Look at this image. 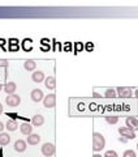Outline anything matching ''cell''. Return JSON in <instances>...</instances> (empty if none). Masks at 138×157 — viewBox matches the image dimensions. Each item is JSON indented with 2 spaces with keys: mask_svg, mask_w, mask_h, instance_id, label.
<instances>
[{
  "mask_svg": "<svg viewBox=\"0 0 138 157\" xmlns=\"http://www.w3.org/2000/svg\"><path fill=\"white\" fill-rule=\"evenodd\" d=\"M104 96L107 98H115L117 96V92H116V89H113V88H108L104 93Z\"/></svg>",
  "mask_w": 138,
  "mask_h": 157,
  "instance_id": "cell-19",
  "label": "cell"
},
{
  "mask_svg": "<svg viewBox=\"0 0 138 157\" xmlns=\"http://www.w3.org/2000/svg\"><path fill=\"white\" fill-rule=\"evenodd\" d=\"M41 141V136L38 134H30L27 136V144L29 145H37Z\"/></svg>",
  "mask_w": 138,
  "mask_h": 157,
  "instance_id": "cell-15",
  "label": "cell"
},
{
  "mask_svg": "<svg viewBox=\"0 0 138 157\" xmlns=\"http://www.w3.org/2000/svg\"><path fill=\"white\" fill-rule=\"evenodd\" d=\"M93 157H103V156H102V155H98V153H95V155L93 156Z\"/></svg>",
  "mask_w": 138,
  "mask_h": 157,
  "instance_id": "cell-28",
  "label": "cell"
},
{
  "mask_svg": "<svg viewBox=\"0 0 138 157\" xmlns=\"http://www.w3.org/2000/svg\"><path fill=\"white\" fill-rule=\"evenodd\" d=\"M117 92V96L121 97V98H129L132 97V89L129 86H119L116 89Z\"/></svg>",
  "mask_w": 138,
  "mask_h": 157,
  "instance_id": "cell-7",
  "label": "cell"
},
{
  "mask_svg": "<svg viewBox=\"0 0 138 157\" xmlns=\"http://www.w3.org/2000/svg\"><path fill=\"white\" fill-rule=\"evenodd\" d=\"M119 134L124 137V139H126V140L136 139V132L129 130L128 127H120V128H119Z\"/></svg>",
  "mask_w": 138,
  "mask_h": 157,
  "instance_id": "cell-5",
  "label": "cell"
},
{
  "mask_svg": "<svg viewBox=\"0 0 138 157\" xmlns=\"http://www.w3.org/2000/svg\"><path fill=\"white\" fill-rule=\"evenodd\" d=\"M0 67H8V62L5 59H0Z\"/></svg>",
  "mask_w": 138,
  "mask_h": 157,
  "instance_id": "cell-23",
  "label": "cell"
},
{
  "mask_svg": "<svg viewBox=\"0 0 138 157\" xmlns=\"http://www.w3.org/2000/svg\"><path fill=\"white\" fill-rule=\"evenodd\" d=\"M30 97H31V100L34 101V102H41V101H43V98H44V94H43V92H42V89H33L31 90V93H30Z\"/></svg>",
  "mask_w": 138,
  "mask_h": 157,
  "instance_id": "cell-8",
  "label": "cell"
},
{
  "mask_svg": "<svg viewBox=\"0 0 138 157\" xmlns=\"http://www.w3.org/2000/svg\"><path fill=\"white\" fill-rule=\"evenodd\" d=\"M16 90H17V85H16V82H13V81L7 82V84L4 85V92H5L8 96L9 94H14Z\"/></svg>",
  "mask_w": 138,
  "mask_h": 157,
  "instance_id": "cell-12",
  "label": "cell"
},
{
  "mask_svg": "<svg viewBox=\"0 0 138 157\" xmlns=\"http://www.w3.org/2000/svg\"><path fill=\"white\" fill-rule=\"evenodd\" d=\"M43 123H44V117L43 115L35 114V115L33 117V119H31L33 127H41V126H43Z\"/></svg>",
  "mask_w": 138,
  "mask_h": 157,
  "instance_id": "cell-13",
  "label": "cell"
},
{
  "mask_svg": "<svg viewBox=\"0 0 138 157\" xmlns=\"http://www.w3.org/2000/svg\"><path fill=\"white\" fill-rule=\"evenodd\" d=\"M37 67V63L31 60V59H29V60H26L25 63H24V68H25L26 71H34Z\"/></svg>",
  "mask_w": 138,
  "mask_h": 157,
  "instance_id": "cell-17",
  "label": "cell"
},
{
  "mask_svg": "<svg viewBox=\"0 0 138 157\" xmlns=\"http://www.w3.org/2000/svg\"><path fill=\"white\" fill-rule=\"evenodd\" d=\"M2 89H3V85H2V84H0V90H2Z\"/></svg>",
  "mask_w": 138,
  "mask_h": 157,
  "instance_id": "cell-29",
  "label": "cell"
},
{
  "mask_svg": "<svg viewBox=\"0 0 138 157\" xmlns=\"http://www.w3.org/2000/svg\"><path fill=\"white\" fill-rule=\"evenodd\" d=\"M134 96H136V98H137V100H138V89L134 92Z\"/></svg>",
  "mask_w": 138,
  "mask_h": 157,
  "instance_id": "cell-27",
  "label": "cell"
},
{
  "mask_svg": "<svg viewBox=\"0 0 138 157\" xmlns=\"http://www.w3.org/2000/svg\"><path fill=\"white\" fill-rule=\"evenodd\" d=\"M56 105V94L55 93H51V94H47L43 98V106L47 107V109H52Z\"/></svg>",
  "mask_w": 138,
  "mask_h": 157,
  "instance_id": "cell-2",
  "label": "cell"
},
{
  "mask_svg": "<svg viewBox=\"0 0 138 157\" xmlns=\"http://www.w3.org/2000/svg\"><path fill=\"white\" fill-rule=\"evenodd\" d=\"M4 128H5V126H4L3 122H0V134L3 132V130H4Z\"/></svg>",
  "mask_w": 138,
  "mask_h": 157,
  "instance_id": "cell-24",
  "label": "cell"
},
{
  "mask_svg": "<svg viewBox=\"0 0 138 157\" xmlns=\"http://www.w3.org/2000/svg\"><path fill=\"white\" fill-rule=\"evenodd\" d=\"M106 122L108 124H116L119 122V118L117 117H106Z\"/></svg>",
  "mask_w": 138,
  "mask_h": 157,
  "instance_id": "cell-20",
  "label": "cell"
},
{
  "mask_svg": "<svg viewBox=\"0 0 138 157\" xmlns=\"http://www.w3.org/2000/svg\"><path fill=\"white\" fill-rule=\"evenodd\" d=\"M2 113H3V105L0 104V115H2Z\"/></svg>",
  "mask_w": 138,
  "mask_h": 157,
  "instance_id": "cell-26",
  "label": "cell"
},
{
  "mask_svg": "<svg viewBox=\"0 0 138 157\" xmlns=\"http://www.w3.org/2000/svg\"><path fill=\"white\" fill-rule=\"evenodd\" d=\"M137 149H138V144H137Z\"/></svg>",
  "mask_w": 138,
  "mask_h": 157,
  "instance_id": "cell-30",
  "label": "cell"
},
{
  "mask_svg": "<svg viewBox=\"0 0 138 157\" xmlns=\"http://www.w3.org/2000/svg\"><path fill=\"white\" fill-rule=\"evenodd\" d=\"M9 141H11V136L5 134V132H2V134H0V145L5 147L9 144Z\"/></svg>",
  "mask_w": 138,
  "mask_h": 157,
  "instance_id": "cell-16",
  "label": "cell"
},
{
  "mask_svg": "<svg viewBox=\"0 0 138 157\" xmlns=\"http://www.w3.org/2000/svg\"><path fill=\"white\" fill-rule=\"evenodd\" d=\"M55 151H56V148H55V145H53L52 143H44L42 145V155L44 157L53 156V155H55Z\"/></svg>",
  "mask_w": 138,
  "mask_h": 157,
  "instance_id": "cell-3",
  "label": "cell"
},
{
  "mask_svg": "<svg viewBox=\"0 0 138 157\" xmlns=\"http://www.w3.org/2000/svg\"><path fill=\"white\" fill-rule=\"evenodd\" d=\"M20 131H21L22 135L29 136L30 134H33V124H29V123H22L20 126Z\"/></svg>",
  "mask_w": 138,
  "mask_h": 157,
  "instance_id": "cell-14",
  "label": "cell"
},
{
  "mask_svg": "<svg viewBox=\"0 0 138 157\" xmlns=\"http://www.w3.org/2000/svg\"><path fill=\"white\" fill-rule=\"evenodd\" d=\"M125 127H128L132 131H137L138 130V119L134 117H128L125 119Z\"/></svg>",
  "mask_w": 138,
  "mask_h": 157,
  "instance_id": "cell-6",
  "label": "cell"
},
{
  "mask_svg": "<svg viewBox=\"0 0 138 157\" xmlns=\"http://www.w3.org/2000/svg\"><path fill=\"white\" fill-rule=\"evenodd\" d=\"M122 157H137V156H136V152L134 151L128 149V151H125L124 153H122Z\"/></svg>",
  "mask_w": 138,
  "mask_h": 157,
  "instance_id": "cell-21",
  "label": "cell"
},
{
  "mask_svg": "<svg viewBox=\"0 0 138 157\" xmlns=\"http://www.w3.org/2000/svg\"><path fill=\"white\" fill-rule=\"evenodd\" d=\"M106 147V139L100 132H94L93 134V149L95 152H100L102 149H104Z\"/></svg>",
  "mask_w": 138,
  "mask_h": 157,
  "instance_id": "cell-1",
  "label": "cell"
},
{
  "mask_svg": "<svg viewBox=\"0 0 138 157\" xmlns=\"http://www.w3.org/2000/svg\"><path fill=\"white\" fill-rule=\"evenodd\" d=\"M7 130L8 131H16L17 130V122L14 121V119H9L8 122H7Z\"/></svg>",
  "mask_w": 138,
  "mask_h": 157,
  "instance_id": "cell-18",
  "label": "cell"
},
{
  "mask_svg": "<svg viewBox=\"0 0 138 157\" xmlns=\"http://www.w3.org/2000/svg\"><path fill=\"white\" fill-rule=\"evenodd\" d=\"M26 147H27V143L25 140H16L14 141V145H13V148L16 152H18V153H22V152H25L26 151Z\"/></svg>",
  "mask_w": 138,
  "mask_h": 157,
  "instance_id": "cell-9",
  "label": "cell"
},
{
  "mask_svg": "<svg viewBox=\"0 0 138 157\" xmlns=\"http://www.w3.org/2000/svg\"><path fill=\"white\" fill-rule=\"evenodd\" d=\"M5 104L11 107H16L21 104V98L18 94H9L5 97Z\"/></svg>",
  "mask_w": 138,
  "mask_h": 157,
  "instance_id": "cell-4",
  "label": "cell"
},
{
  "mask_svg": "<svg viewBox=\"0 0 138 157\" xmlns=\"http://www.w3.org/2000/svg\"><path fill=\"white\" fill-rule=\"evenodd\" d=\"M103 157H119V155H117L115 151H107Z\"/></svg>",
  "mask_w": 138,
  "mask_h": 157,
  "instance_id": "cell-22",
  "label": "cell"
},
{
  "mask_svg": "<svg viewBox=\"0 0 138 157\" xmlns=\"http://www.w3.org/2000/svg\"><path fill=\"white\" fill-rule=\"evenodd\" d=\"M119 140H120V141H122V143H125V141H126V139H124V137H120Z\"/></svg>",
  "mask_w": 138,
  "mask_h": 157,
  "instance_id": "cell-25",
  "label": "cell"
},
{
  "mask_svg": "<svg viewBox=\"0 0 138 157\" xmlns=\"http://www.w3.org/2000/svg\"><path fill=\"white\" fill-rule=\"evenodd\" d=\"M44 72L42 71H34L31 73V80L35 82V84H39V82H43L44 81Z\"/></svg>",
  "mask_w": 138,
  "mask_h": 157,
  "instance_id": "cell-10",
  "label": "cell"
},
{
  "mask_svg": "<svg viewBox=\"0 0 138 157\" xmlns=\"http://www.w3.org/2000/svg\"><path fill=\"white\" fill-rule=\"evenodd\" d=\"M44 86L47 88L48 90H53L56 88V80L53 76H48L44 78Z\"/></svg>",
  "mask_w": 138,
  "mask_h": 157,
  "instance_id": "cell-11",
  "label": "cell"
}]
</instances>
